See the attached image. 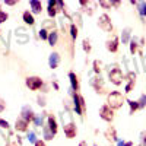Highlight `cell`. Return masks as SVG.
<instances>
[{"label":"cell","mask_w":146,"mask_h":146,"mask_svg":"<svg viewBox=\"0 0 146 146\" xmlns=\"http://www.w3.org/2000/svg\"><path fill=\"white\" fill-rule=\"evenodd\" d=\"M136 5L139 7L140 16H146V2H136Z\"/></svg>","instance_id":"obj_19"},{"label":"cell","mask_w":146,"mask_h":146,"mask_svg":"<svg viewBox=\"0 0 146 146\" xmlns=\"http://www.w3.org/2000/svg\"><path fill=\"white\" fill-rule=\"evenodd\" d=\"M6 5H10V6H13V5H16V2H15V0H6Z\"/></svg>","instance_id":"obj_38"},{"label":"cell","mask_w":146,"mask_h":146,"mask_svg":"<svg viewBox=\"0 0 146 146\" xmlns=\"http://www.w3.org/2000/svg\"><path fill=\"white\" fill-rule=\"evenodd\" d=\"M40 36H41L42 40H48V32H47V29L42 28V29L40 31Z\"/></svg>","instance_id":"obj_31"},{"label":"cell","mask_w":146,"mask_h":146,"mask_svg":"<svg viewBox=\"0 0 146 146\" xmlns=\"http://www.w3.org/2000/svg\"><path fill=\"white\" fill-rule=\"evenodd\" d=\"M70 31H72V36H73V38H76V36H78V28H76L75 23L70 27Z\"/></svg>","instance_id":"obj_30"},{"label":"cell","mask_w":146,"mask_h":146,"mask_svg":"<svg viewBox=\"0 0 146 146\" xmlns=\"http://www.w3.org/2000/svg\"><path fill=\"white\" fill-rule=\"evenodd\" d=\"M38 104L44 107V105H45V102H44V98H38Z\"/></svg>","instance_id":"obj_39"},{"label":"cell","mask_w":146,"mask_h":146,"mask_svg":"<svg viewBox=\"0 0 146 146\" xmlns=\"http://www.w3.org/2000/svg\"><path fill=\"white\" fill-rule=\"evenodd\" d=\"M35 146H47V145H45L42 140H36V142H35Z\"/></svg>","instance_id":"obj_37"},{"label":"cell","mask_w":146,"mask_h":146,"mask_svg":"<svg viewBox=\"0 0 146 146\" xmlns=\"http://www.w3.org/2000/svg\"><path fill=\"white\" fill-rule=\"evenodd\" d=\"M105 137L108 142H115L117 140V130L113 127V126H110L107 130H105Z\"/></svg>","instance_id":"obj_11"},{"label":"cell","mask_w":146,"mask_h":146,"mask_svg":"<svg viewBox=\"0 0 146 146\" xmlns=\"http://www.w3.org/2000/svg\"><path fill=\"white\" fill-rule=\"evenodd\" d=\"M145 66H146V58H145Z\"/></svg>","instance_id":"obj_42"},{"label":"cell","mask_w":146,"mask_h":146,"mask_svg":"<svg viewBox=\"0 0 146 146\" xmlns=\"http://www.w3.org/2000/svg\"><path fill=\"white\" fill-rule=\"evenodd\" d=\"M98 27L101 29H104L105 32H111L113 31V23H111V19H110L108 15H101L100 16V21H98Z\"/></svg>","instance_id":"obj_3"},{"label":"cell","mask_w":146,"mask_h":146,"mask_svg":"<svg viewBox=\"0 0 146 146\" xmlns=\"http://www.w3.org/2000/svg\"><path fill=\"white\" fill-rule=\"evenodd\" d=\"M22 118L25 120V121H32V120H35V114H34V111L29 108V107H25L22 110Z\"/></svg>","instance_id":"obj_10"},{"label":"cell","mask_w":146,"mask_h":146,"mask_svg":"<svg viewBox=\"0 0 146 146\" xmlns=\"http://www.w3.org/2000/svg\"><path fill=\"white\" fill-rule=\"evenodd\" d=\"M69 78H70V83H72L73 91H79V80H78V76H76L73 72H70V73H69Z\"/></svg>","instance_id":"obj_16"},{"label":"cell","mask_w":146,"mask_h":146,"mask_svg":"<svg viewBox=\"0 0 146 146\" xmlns=\"http://www.w3.org/2000/svg\"><path fill=\"white\" fill-rule=\"evenodd\" d=\"M79 146H88V145H86V142H80V143H79Z\"/></svg>","instance_id":"obj_40"},{"label":"cell","mask_w":146,"mask_h":146,"mask_svg":"<svg viewBox=\"0 0 146 146\" xmlns=\"http://www.w3.org/2000/svg\"><path fill=\"white\" fill-rule=\"evenodd\" d=\"M129 36H130V28H126V29L123 31V35H121V38H123V42H124V44L129 41Z\"/></svg>","instance_id":"obj_25"},{"label":"cell","mask_w":146,"mask_h":146,"mask_svg":"<svg viewBox=\"0 0 146 146\" xmlns=\"http://www.w3.org/2000/svg\"><path fill=\"white\" fill-rule=\"evenodd\" d=\"M63 9V2H48V15L51 18L56 16L57 10Z\"/></svg>","instance_id":"obj_8"},{"label":"cell","mask_w":146,"mask_h":146,"mask_svg":"<svg viewBox=\"0 0 146 146\" xmlns=\"http://www.w3.org/2000/svg\"><path fill=\"white\" fill-rule=\"evenodd\" d=\"M118 146H133V143H131V142H124V143H123V142H120Z\"/></svg>","instance_id":"obj_35"},{"label":"cell","mask_w":146,"mask_h":146,"mask_svg":"<svg viewBox=\"0 0 146 146\" xmlns=\"http://www.w3.org/2000/svg\"><path fill=\"white\" fill-rule=\"evenodd\" d=\"M83 50L85 53H91V42L88 40H83Z\"/></svg>","instance_id":"obj_26"},{"label":"cell","mask_w":146,"mask_h":146,"mask_svg":"<svg viewBox=\"0 0 146 146\" xmlns=\"http://www.w3.org/2000/svg\"><path fill=\"white\" fill-rule=\"evenodd\" d=\"M28 139H29V142H34V143L36 142V140H35V135H34V133H29V137H28Z\"/></svg>","instance_id":"obj_36"},{"label":"cell","mask_w":146,"mask_h":146,"mask_svg":"<svg viewBox=\"0 0 146 146\" xmlns=\"http://www.w3.org/2000/svg\"><path fill=\"white\" fill-rule=\"evenodd\" d=\"M23 21H25V23L27 25H34V16L29 13V12L27 10V12H23Z\"/></svg>","instance_id":"obj_18"},{"label":"cell","mask_w":146,"mask_h":146,"mask_svg":"<svg viewBox=\"0 0 146 146\" xmlns=\"http://www.w3.org/2000/svg\"><path fill=\"white\" fill-rule=\"evenodd\" d=\"M27 86L31 89V91H36V89H40L42 86V80L41 78L38 76H31L27 79Z\"/></svg>","instance_id":"obj_6"},{"label":"cell","mask_w":146,"mask_h":146,"mask_svg":"<svg viewBox=\"0 0 146 146\" xmlns=\"http://www.w3.org/2000/svg\"><path fill=\"white\" fill-rule=\"evenodd\" d=\"M44 135H45V139H47V140H51V139H53V133H51L50 129H45Z\"/></svg>","instance_id":"obj_28"},{"label":"cell","mask_w":146,"mask_h":146,"mask_svg":"<svg viewBox=\"0 0 146 146\" xmlns=\"http://www.w3.org/2000/svg\"><path fill=\"white\" fill-rule=\"evenodd\" d=\"M6 146H18V145H16V143H7Z\"/></svg>","instance_id":"obj_41"},{"label":"cell","mask_w":146,"mask_h":146,"mask_svg":"<svg viewBox=\"0 0 146 146\" xmlns=\"http://www.w3.org/2000/svg\"><path fill=\"white\" fill-rule=\"evenodd\" d=\"M92 85L95 86V91L98 92V94H104L105 92V88L102 86V79L101 78H95L94 82H92Z\"/></svg>","instance_id":"obj_13"},{"label":"cell","mask_w":146,"mask_h":146,"mask_svg":"<svg viewBox=\"0 0 146 146\" xmlns=\"http://www.w3.org/2000/svg\"><path fill=\"white\" fill-rule=\"evenodd\" d=\"M137 102H139V107L143 108V107L146 105V95H142V96H140V100H139Z\"/></svg>","instance_id":"obj_29"},{"label":"cell","mask_w":146,"mask_h":146,"mask_svg":"<svg viewBox=\"0 0 146 146\" xmlns=\"http://www.w3.org/2000/svg\"><path fill=\"white\" fill-rule=\"evenodd\" d=\"M48 41H50V45H56V42H57V32L56 31H51L48 34Z\"/></svg>","instance_id":"obj_20"},{"label":"cell","mask_w":146,"mask_h":146,"mask_svg":"<svg viewBox=\"0 0 146 146\" xmlns=\"http://www.w3.org/2000/svg\"><path fill=\"white\" fill-rule=\"evenodd\" d=\"M48 129L51 130L53 135L57 133V121H56L54 115H48Z\"/></svg>","instance_id":"obj_15"},{"label":"cell","mask_w":146,"mask_h":146,"mask_svg":"<svg viewBox=\"0 0 146 146\" xmlns=\"http://www.w3.org/2000/svg\"><path fill=\"white\" fill-rule=\"evenodd\" d=\"M140 139H142V145L146 146V131H142L140 133Z\"/></svg>","instance_id":"obj_33"},{"label":"cell","mask_w":146,"mask_h":146,"mask_svg":"<svg viewBox=\"0 0 146 146\" xmlns=\"http://www.w3.org/2000/svg\"><path fill=\"white\" fill-rule=\"evenodd\" d=\"M100 115L105 121H113L114 120V111H113V108L108 107V105H102L100 108Z\"/></svg>","instance_id":"obj_5"},{"label":"cell","mask_w":146,"mask_h":146,"mask_svg":"<svg viewBox=\"0 0 146 146\" xmlns=\"http://www.w3.org/2000/svg\"><path fill=\"white\" fill-rule=\"evenodd\" d=\"M95 146H98V145H95Z\"/></svg>","instance_id":"obj_43"},{"label":"cell","mask_w":146,"mask_h":146,"mask_svg":"<svg viewBox=\"0 0 146 146\" xmlns=\"http://www.w3.org/2000/svg\"><path fill=\"white\" fill-rule=\"evenodd\" d=\"M73 100H75V111H76V114L83 115L85 111H86V104H85L83 96L79 95V94H73Z\"/></svg>","instance_id":"obj_2"},{"label":"cell","mask_w":146,"mask_h":146,"mask_svg":"<svg viewBox=\"0 0 146 146\" xmlns=\"http://www.w3.org/2000/svg\"><path fill=\"white\" fill-rule=\"evenodd\" d=\"M105 47H107V50H108V51L115 53V51L118 50V38H117V36H113V38L107 40Z\"/></svg>","instance_id":"obj_9"},{"label":"cell","mask_w":146,"mask_h":146,"mask_svg":"<svg viewBox=\"0 0 146 146\" xmlns=\"http://www.w3.org/2000/svg\"><path fill=\"white\" fill-rule=\"evenodd\" d=\"M0 127H3V129H7V127H9V123H7L6 120L0 118Z\"/></svg>","instance_id":"obj_32"},{"label":"cell","mask_w":146,"mask_h":146,"mask_svg":"<svg viewBox=\"0 0 146 146\" xmlns=\"http://www.w3.org/2000/svg\"><path fill=\"white\" fill-rule=\"evenodd\" d=\"M29 6L32 9L34 13H41V10H42V5L41 2H36V0H31L29 2Z\"/></svg>","instance_id":"obj_14"},{"label":"cell","mask_w":146,"mask_h":146,"mask_svg":"<svg viewBox=\"0 0 146 146\" xmlns=\"http://www.w3.org/2000/svg\"><path fill=\"white\" fill-rule=\"evenodd\" d=\"M100 6H102L104 9H111L114 6V2H107V0H101L100 2Z\"/></svg>","instance_id":"obj_24"},{"label":"cell","mask_w":146,"mask_h":146,"mask_svg":"<svg viewBox=\"0 0 146 146\" xmlns=\"http://www.w3.org/2000/svg\"><path fill=\"white\" fill-rule=\"evenodd\" d=\"M78 133V129H76V124L73 121H69L67 124H64V135L67 139H73Z\"/></svg>","instance_id":"obj_7"},{"label":"cell","mask_w":146,"mask_h":146,"mask_svg":"<svg viewBox=\"0 0 146 146\" xmlns=\"http://www.w3.org/2000/svg\"><path fill=\"white\" fill-rule=\"evenodd\" d=\"M5 108H6V102H5L2 98H0V113H3Z\"/></svg>","instance_id":"obj_34"},{"label":"cell","mask_w":146,"mask_h":146,"mask_svg":"<svg viewBox=\"0 0 146 146\" xmlns=\"http://www.w3.org/2000/svg\"><path fill=\"white\" fill-rule=\"evenodd\" d=\"M102 62H100V60H95L94 62V70H95V73H100L101 70H102Z\"/></svg>","instance_id":"obj_22"},{"label":"cell","mask_w":146,"mask_h":146,"mask_svg":"<svg viewBox=\"0 0 146 146\" xmlns=\"http://www.w3.org/2000/svg\"><path fill=\"white\" fill-rule=\"evenodd\" d=\"M28 121H25L23 118H19V120H16V123H15V129H16V131H27L28 130Z\"/></svg>","instance_id":"obj_12"},{"label":"cell","mask_w":146,"mask_h":146,"mask_svg":"<svg viewBox=\"0 0 146 146\" xmlns=\"http://www.w3.org/2000/svg\"><path fill=\"white\" fill-rule=\"evenodd\" d=\"M58 62H60V57H58L57 53H53L50 56V58H48V63H50V67L51 69H56L58 66Z\"/></svg>","instance_id":"obj_17"},{"label":"cell","mask_w":146,"mask_h":146,"mask_svg":"<svg viewBox=\"0 0 146 146\" xmlns=\"http://www.w3.org/2000/svg\"><path fill=\"white\" fill-rule=\"evenodd\" d=\"M107 102H108V104H107L108 107H111L113 110H117V108H120L121 105H123L124 98H123V95H121L120 92L114 91V92H110V94H108Z\"/></svg>","instance_id":"obj_1"},{"label":"cell","mask_w":146,"mask_h":146,"mask_svg":"<svg viewBox=\"0 0 146 146\" xmlns=\"http://www.w3.org/2000/svg\"><path fill=\"white\" fill-rule=\"evenodd\" d=\"M127 102H129V105H130V114H135L136 110H139V108H140L137 101H127Z\"/></svg>","instance_id":"obj_21"},{"label":"cell","mask_w":146,"mask_h":146,"mask_svg":"<svg viewBox=\"0 0 146 146\" xmlns=\"http://www.w3.org/2000/svg\"><path fill=\"white\" fill-rule=\"evenodd\" d=\"M7 13L6 12H3V10H0V23H3V22H6L7 21Z\"/></svg>","instance_id":"obj_27"},{"label":"cell","mask_w":146,"mask_h":146,"mask_svg":"<svg viewBox=\"0 0 146 146\" xmlns=\"http://www.w3.org/2000/svg\"><path fill=\"white\" fill-rule=\"evenodd\" d=\"M136 51H137V41H136V38H133L130 41V53L135 54Z\"/></svg>","instance_id":"obj_23"},{"label":"cell","mask_w":146,"mask_h":146,"mask_svg":"<svg viewBox=\"0 0 146 146\" xmlns=\"http://www.w3.org/2000/svg\"><path fill=\"white\" fill-rule=\"evenodd\" d=\"M110 80H111V83L114 85H121L123 83V72H121L118 67H114L111 72H110Z\"/></svg>","instance_id":"obj_4"}]
</instances>
